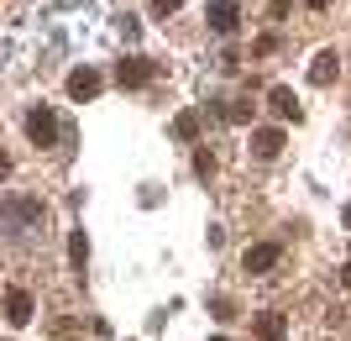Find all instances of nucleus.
<instances>
[{
    "instance_id": "f257e3e1",
    "label": "nucleus",
    "mask_w": 351,
    "mask_h": 341,
    "mask_svg": "<svg viewBox=\"0 0 351 341\" xmlns=\"http://www.w3.org/2000/svg\"><path fill=\"white\" fill-rule=\"evenodd\" d=\"M152 74H158V63H152V58H121L116 63V84L121 89H142Z\"/></svg>"
},
{
    "instance_id": "f03ea898",
    "label": "nucleus",
    "mask_w": 351,
    "mask_h": 341,
    "mask_svg": "<svg viewBox=\"0 0 351 341\" xmlns=\"http://www.w3.org/2000/svg\"><path fill=\"white\" fill-rule=\"evenodd\" d=\"M27 137L37 142V148H53V142H58V116H53L47 105H37V110L27 116Z\"/></svg>"
},
{
    "instance_id": "7ed1b4c3",
    "label": "nucleus",
    "mask_w": 351,
    "mask_h": 341,
    "mask_svg": "<svg viewBox=\"0 0 351 341\" xmlns=\"http://www.w3.org/2000/svg\"><path fill=\"white\" fill-rule=\"evenodd\" d=\"M210 27H215L220 37H231V32L241 27V5H236V0H210Z\"/></svg>"
},
{
    "instance_id": "20e7f679",
    "label": "nucleus",
    "mask_w": 351,
    "mask_h": 341,
    "mask_svg": "<svg viewBox=\"0 0 351 341\" xmlns=\"http://www.w3.org/2000/svg\"><path fill=\"white\" fill-rule=\"evenodd\" d=\"M283 142H289L283 126H257V132H252V152H257V158H278Z\"/></svg>"
},
{
    "instance_id": "39448f33",
    "label": "nucleus",
    "mask_w": 351,
    "mask_h": 341,
    "mask_svg": "<svg viewBox=\"0 0 351 341\" xmlns=\"http://www.w3.org/2000/svg\"><path fill=\"white\" fill-rule=\"evenodd\" d=\"M69 95L73 100H95V95H100V69H73L69 74Z\"/></svg>"
},
{
    "instance_id": "423d86ee",
    "label": "nucleus",
    "mask_w": 351,
    "mask_h": 341,
    "mask_svg": "<svg viewBox=\"0 0 351 341\" xmlns=\"http://www.w3.org/2000/svg\"><path fill=\"white\" fill-rule=\"evenodd\" d=\"M32 310H37V305H32L27 289H5V320H11V326H27Z\"/></svg>"
},
{
    "instance_id": "0eeeda50",
    "label": "nucleus",
    "mask_w": 351,
    "mask_h": 341,
    "mask_svg": "<svg viewBox=\"0 0 351 341\" xmlns=\"http://www.w3.org/2000/svg\"><path fill=\"white\" fill-rule=\"evenodd\" d=\"M336 74H341V58H336V47L315 53V63H309V84H330Z\"/></svg>"
},
{
    "instance_id": "6e6552de",
    "label": "nucleus",
    "mask_w": 351,
    "mask_h": 341,
    "mask_svg": "<svg viewBox=\"0 0 351 341\" xmlns=\"http://www.w3.org/2000/svg\"><path fill=\"white\" fill-rule=\"evenodd\" d=\"M273 263H278V242H257V247L241 257V268H247V273H267Z\"/></svg>"
},
{
    "instance_id": "1a4fd4ad",
    "label": "nucleus",
    "mask_w": 351,
    "mask_h": 341,
    "mask_svg": "<svg viewBox=\"0 0 351 341\" xmlns=\"http://www.w3.org/2000/svg\"><path fill=\"white\" fill-rule=\"evenodd\" d=\"M252 336H257V341H283V315L278 310L257 315V320H252Z\"/></svg>"
},
{
    "instance_id": "9d476101",
    "label": "nucleus",
    "mask_w": 351,
    "mask_h": 341,
    "mask_svg": "<svg viewBox=\"0 0 351 341\" xmlns=\"http://www.w3.org/2000/svg\"><path fill=\"white\" fill-rule=\"evenodd\" d=\"M273 110H278V116L283 121H304V105H299V100H293V89H273Z\"/></svg>"
},
{
    "instance_id": "9b49d317",
    "label": "nucleus",
    "mask_w": 351,
    "mask_h": 341,
    "mask_svg": "<svg viewBox=\"0 0 351 341\" xmlns=\"http://www.w3.org/2000/svg\"><path fill=\"white\" fill-rule=\"evenodd\" d=\"M173 137L178 142H194V137H199V116H194V110H178L173 116Z\"/></svg>"
},
{
    "instance_id": "f8f14e48",
    "label": "nucleus",
    "mask_w": 351,
    "mask_h": 341,
    "mask_svg": "<svg viewBox=\"0 0 351 341\" xmlns=\"http://www.w3.org/2000/svg\"><path fill=\"white\" fill-rule=\"evenodd\" d=\"M69 257H73V268L89 263V237H84V231H73V237H69Z\"/></svg>"
},
{
    "instance_id": "ddd939ff",
    "label": "nucleus",
    "mask_w": 351,
    "mask_h": 341,
    "mask_svg": "<svg viewBox=\"0 0 351 341\" xmlns=\"http://www.w3.org/2000/svg\"><path fill=\"white\" fill-rule=\"evenodd\" d=\"M194 168H199V174H215V152H210V148H199V152H194Z\"/></svg>"
},
{
    "instance_id": "4468645a",
    "label": "nucleus",
    "mask_w": 351,
    "mask_h": 341,
    "mask_svg": "<svg viewBox=\"0 0 351 341\" xmlns=\"http://www.w3.org/2000/svg\"><path fill=\"white\" fill-rule=\"evenodd\" d=\"M178 5H184V0H152V11H158V16H173Z\"/></svg>"
},
{
    "instance_id": "2eb2a0df",
    "label": "nucleus",
    "mask_w": 351,
    "mask_h": 341,
    "mask_svg": "<svg viewBox=\"0 0 351 341\" xmlns=\"http://www.w3.org/2000/svg\"><path fill=\"white\" fill-rule=\"evenodd\" d=\"M5 174H11V158H5V148H0V178H5Z\"/></svg>"
},
{
    "instance_id": "dca6fc26",
    "label": "nucleus",
    "mask_w": 351,
    "mask_h": 341,
    "mask_svg": "<svg viewBox=\"0 0 351 341\" xmlns=\"http://www.w3.org/2000/svg\"><path fill=\"white\" fill-rule=\"evenodd\" d=\"M283 11H289V0H273V16H283Z\"/></svg>"
},
{
    "instance_id": "f3484780",
    "label": "nucleus",
    "mask_w": 351,
    "mask_h": 341,
    "mask_svg": "<svg viewBox=\"0 0 351 341\" xmlns=\"http://www.w3.org/2000/svg\"><path fill=\"white\" fill-rule=\"evenodd\" d=\"M341 283H346V289H351V263H346V273H341Z\"/></svg>"
},
{
    "instance_id": "a211bd4d",
    "label": "nucleus",
    "mask_w": 351,
    "mask_h": 341,
    "mask_svg": "<svg viewBox=\"0 0 351 341\" xmlns=\"http://www.w3.org/2000/svg\"><path fill=\"white\" fill-rule=\"evenodd\" d=\"M309 5H315V11H325V5H330V0H309Z\"/></svg>"
},
{
    "instance_id": "6ab92c4d",
    "label": "nucleus",
    "mask_w": 351,
    "mask_h": 341,
    "mask_svg": "<svg viewBox=\"0 0 351 341\" xmlns=\"http://www.w3.org/2000/svg\"><path fill=\"white\" fill-rule=\"evenodd\" d=\"M341 221H346V226H351V205H346V210H341Z\"/></svg>"
},
{
    "instance_id": "aec40b11",
    "label": "nucleus",
    "mask_w": 351,
    "mask_h": 341,
    "mask_svg": "<svg viewBox=\"0 0 351 341\" xmlns=\"http://www.w3.org/2000/svg\"><path fill=\"white\" fill-rule=\"evenodd\" d=\"M210 341H226V336H210Z\"/></svg>"
}]
</instances>
